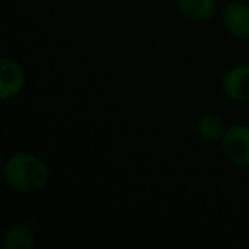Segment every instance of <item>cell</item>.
Instances as JSON below:
<instances>
[{
    "mask_svg": "<svg viewBox=\"0 0 249 249\" xmlns=\"http://www.w3.org/2000/svg\"><path fill=\"white\" fill-rule=\"evenodd\" d=\"M4 179L7 186L18 193L33 195L48 184L50 167L36 154L19 150L5 159Z\"/></svg>",
    "mask_w": 249,
    "mask_h": 249,
    "instance_id": "cell-1",
    "label": "cell"
},
{
    "mask_svg": "<svg viewBox=\"0 0 249 249\" xmlns=\"http://www.w3.org/2000/svg\"><path fill=\"white\" fill-rule=\"evenodd\" d=\"M220 147L229 162L237 167L249 166V126L235 123L229 126L220 140Z\"/></svg>",
    "mask_w": 249,
    "mask_h": 249,
    "instance_id": "cell-2",
    "label": "cell"
},
{
    "mask_svg": "<svg viewBox=\"0 0 249 249\" xmlns=\"http://www.w3.org/2000/svg\"><path fill=\"white\" fill-rule=\"evenodd\" d=\"M26 70L21 62L12 56H2L0 60V97L11 101L18 97L26 87Z\"/></svg>",
    "mask_w": 249,
    "mask_h": 249,
    "instance_id": "cell-3",
    "label": "cell"
},
{
    "mask_svg": "<svg viewBox=\"0 0 249 249\" xmlns=\"http://www.w3.org/2000/svg\"><path fill=\"white\" fill-rule=\"evenodd\" d=\"M222 92L234 103H249V63H239L224 73Z\"/></svg>",
    "mask_w": 249,
    "mask_h": 249,
    "instance_id": "cell-4",
    "label": "cell"
},
{
    "mask_svg": "<svg viewBox=\"0 0 249 249\" xmlns=\"http://www.w3.org/2000/svg\"><path fill=\"white\" fill-rule=\"evenodd\" d=\"M222 24L232 38H249V4L231 2L222 11Z\"/></svg>",
    "mask_w": 249,
    "mask_h": 249,
    "instance_id": "cell-5",
    "label": "cell"
},
{
    "mask_svg": "<svg viewBox=\"0 0 249 249\" xmlns=\"http://www.w3.org/2000/svg\"><path fill=\"white\" fill-rule=\"evenodd\" d=\"M225 130L227 128H225L222 118H218L217 114H213V113L201 114V116L196 120V124H195V132H196V135L207 143L220 142V140L224 139Z\"/></svg>",
    "mask_w": 249,
    "mask_h": 249,
    "instance_id": "cell-6",
    "label": "cell"
},
{
    "mask_svg": "<svg viewBox=\"0 0 249 249\" xmlns=\"http://www.w3.org/2000/svg\"><path fill=\"white\" fill-rule=\"evenodd\" d=\"M181 14L195 22H205L213 18L217 11L215 0H176Z\"/></svg>",
    "mask_w": 249,
    "mask_h": 249,
    "instance_id": "cell-7",
    "label": "cell"
},
{
    "mask_svg": "<svg viewBox=\"0 0 249 249\" xmlns=\"http://www.w3.org/2000/svg\"><path fill=\"white\" fill-rule=\"evenodd\" d=\"M35 244V234H33L31 227H28L26 224L9 225L4 237H2V248L4 249H33Z\"/></svg>",
    "mask_w": 249,
    "mask_h": 249,
    "instance_id": "cell-8",
    "label": "cell"
}]
</instances>
